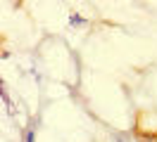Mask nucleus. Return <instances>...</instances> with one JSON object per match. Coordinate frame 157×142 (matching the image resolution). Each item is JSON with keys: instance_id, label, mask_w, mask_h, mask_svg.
<instances>
[{"instance_id": "2", "label": "nucleus", "mask_w": 157, "mask_h": 142, "mask_svg": "<svg viewBox=\"0 0 157 142\" xmlns=\"http://www.w3.org/2000/svg\"><path fill=\"white\" fill-rule=\"evenodd\" d=\"M26 142H33V130H31L29 135H26Z\"/></svg>"}, {"instance_id": "1", "label": "nucleus", "mask_w": 157, "mask_h": 142, "mask_svg": "<svg viewBox=\"0 0 157 142\" xmlns=\"http://www.w3.org/2000/svg\"><path fill=\"white\" fill-rule=\"evenodd\" d=\"M71 24H74V26H78V24H83V17H78V14H74V17H71Z\"/></svg>"}]
</instances>
